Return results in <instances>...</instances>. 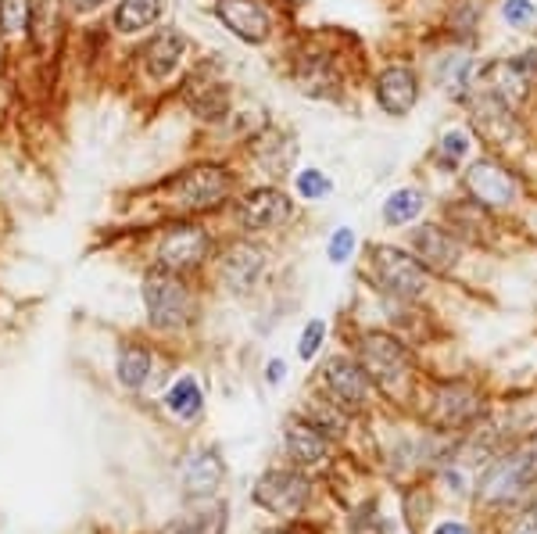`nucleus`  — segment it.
Wrapping results in <instances>:
<instances>
[{"label": "nucleus", "mask_w": 537, "mask_h": 534, "mask_svg": "<svg viewBox=\"0 0 537 534\" xmlns=\"http://www.w3.org/2000/svg\"><path fill=\"white\" fill-rule=\"evenodd\" d=\"M354 359L362 363V370L370 373L373 388L391 398V402H401L412 384H416V359L409 344L391 334V330H366L354 344Z\"/></svg>", "instance_id": "f257e3e1"}, {"label": "nucleus", "mask_w": 537, "mask_h": 534, "mask_svg": "<svg viewBox=\"0 0 537 534\" xmlns=\"http://www.w3.org/2000/svg\"><path fill=\"white\" fill-rule=\"evenodd\" d=\"M537 488V444H516V449H505L498 452L480 484H477V506L491 509V513H502L516 502H523L530 491Z\"/></svg>", "instance_id": "f03ea898"}, {"label": "nucleus", "mask_w": 537, "mask_h": 534, "mask_svg": "<svg viewBox=\"0 0 537 534\" xmlns=\"http://www.w3.org/2000/svg\"><path fill=\"white\" fill-rule=\"evenodd\" d=\"M419 420L433 434H470L484 420V395L470 381H433L419 388Z\"/></svg>", "instance_id": "7ed1b4c3"}, {"label": "nucleus", "mask_w": 537, "mask_h": 534, "mask_svg": "<svg viewBox=\"0 0 537 534\" xmlns=\"http://www.w3.org/2000/svg\"><path fill=\"white\" fill-rule=\"evenodd\" d=\"M366 277L380 294L401 305H416L430 294V273L423 270V262L398 244L377 240L366 247Z\"/></svg>", "instance_id": "20e7f679"}, {"label": "nucleus", "mask_w": 537, "mask_h": 534, "mask_svg": "<svg viewBox=\"0 0 537 534\" xmlns=\"http://www.w3.org/2000/svg\"><path fill=\"white\" fill-rule=\"evenodd\" d=\"M233 184H237V176L226 165L201 161V165L175 172L165 184V198H168L165 205L183 216H201V212L222 208L233 198Z\"/></svg>", "instance_id": "39448f33"}, {"label": "nucleus", "mask_w": 537, "mask_h": 534, "mask_svg": "<svg viewBox=\"0 0 537 534\" xmlns=\"http://www.w3.org/2000/svg\"><path fill=\"white\" fill-rule=\"evenodd\" d=\"M463 194L480 201L484 208L505 216L512 208H519V201L526 198V184H523V176L512 161L498 158V154H480L466 165L463 172Z\"/></svg>", "instance_id": "423d86ee"}, {"label": "nucleus", "mask_w": 537, "mask_h": 534, "mask_svg": "<svg viewBox=\"0 0 537 534\" xmlns=\"http://www.w3.org/2000/svg\"><path fill=\"white\" fill-rule=\"evenodd\" d=\"M140 294H144L147 323H151L154 330H165V334L183 330V326H191L194 316H198V298H194L191 284L179 277V273L158 270V265H154V270H147Z\"/></svg>", "instance_id": "0eeeda50"}, {"label": "nucleus", "mask_w": 537, "mask_h": 534, "mask_svg": "<svg viewBox=\"0 0 537 534\" xmlns=\"http://www.w3.org/2000/svg\"><path fill=\"white\" fill-rule=\"evenodd\" d=\"M212 258V233L194 223V219H179L161 230L158 247H154V265L168 273H194Z\"/></svg>", "instance_id": "6e6552de"}, {"label": "nucleus", "mask_w": 537, "mask_h": 534, "mask_svg": "<svg viewBox=\"0 0 537 534\" xmlns=\"http://www.w3.org/2000/svg\"><path fill=\"white\" fill-rule=\"evenodd\" d=\"M254 506L276 516H298L312 499V477L301 467H273L254 481Z\"/></svg>", "instance_id": "1a4fd4ad"}, {"label": "nucleus", "mask_w": 537, "mask_h": 534, "mask_svg": "<svg viewBox=\"0 0 537 534\" xmlns=\"http://www.w3.org/2000/svg\"><path fill=\"white\" fill-rule=\"evenodd\" d=\"M409 251L423 262L430 277H455L466 262V244L444 223H423L409 230Z\"/></svg>", "instance_id": "9d476101"}, {"label": "nucleus", "mask_w": 537, "mask_h": 534, "mask_svg": "<svg viewBox=\"0 0 537 534\" xmlns=\"http://www.w3.org/2000/svg\"><path fill=\"white\" fill-rule=\"evenodd\" d=\"M319 384H323V391L340 405V409H347L351 416H358V412H366L370 409V398H373V381H370V373L362 370V363L354 359V355H333V359H326L323 363V370H319Z\"/></svg>", "instance_id": "9b49d317"}, {"label": "nucleus", "mask_w": 537, "mask_h": 534, "mask_svg": "<svg viewBox=\"0 0 537 534\" xmlns=\"http://www.w3.org/2000/svg\"><path fill=\"white\" fill-rule=\"evenodd\" d=\"M419 94H423V82L409 61H391L373 79V98H377L380 112L391 119H405L419 105Z\"/></svg>", "instance_id": "f8f14e48"}, {"label": "nucleus", "mask_w": 537, "mask_h": 534, "mask_svg": "<svg viewBox=\"0 0 537 534\" xmlns=\"http://www.w3.org/2000/svg\"><path fill=\"white\" fill-rule=\"evenodd\" d=\"M294 216V201L280 187H251L237 201V223L247 233H268L280 230Z\"/></svg>", "instance_id": "ddd939ff"}, {"label": "nucleus", "mask_w": 537, "mask_h": 534, "mask_svg": "<svg viewBox=\"0 0 537 534\" xmlns=\"http://www.w3.org/2000/svg\"><path fill=\"white\" fill-rule=\"evenodd\" d=\"M444 226L452 230L466 247L473 244V247H491L494 244V237L502 233L498 226H502V216L498 212H491V208H484L480 201H473V198H459V201H448L444 205Z\"/></svg>", "instance_id": "4468645a"}, {"label": "nucleus", "mask_w": 537, "mask_h": 534, "mask_svg": "<svg viewBox=\"0 0 537 534\" xmlns=\"http://www.w3.org/2000/svg\"><path fill=\"white\" fill-rule=\"evenodd\" d=\"M215 19L244 43H265L273 36V12L265 0H215Z\"/></svg>", "instance_id": "2eb2a0df"}, {"label": "nucleus", "mask_w": 537, "mask_h": 534, "mask_svg": "<svg viewBox=\"0 0 537 534\" xmlns=\"http://www.w3.org/2000/svg\"><path fill=\"white\" fill-rule=\"evenodd\" d=\"M284 444H287V456L294 459V467H301V470H319L333 456V441L298 412L284 420Z\"/></svg>", "instance_id": "dca6fc26"}, {"label": "nucleus", "mask_w": 537, "mask_h": 534, "mask_svg": "<svg viewBox=\"0 0 537 534\" xmlns=\"http://www.w3.org/2000/svg\"><path fill=\"white\" fill-rule=\"evenodd\" d=\"M265 273V251L251 240H233L226 244V251L219 255V277L233 294H247L254 291V284Z\"/></svg>", "instance_id": "f3484780"}, {"label": "nucleus", "mask_w": 537, "mask_h": 534, "mask_svg": "<svg viewBox=\"0 0 537 534\" xmlns=\"http://www.w3.org/2000/svg\"><path fill=\"white\" fill-rule=\"evenodd\" d=\"M477 75H480V65L466 47H452L433 61V82L459 105H466L470 94L477 90Z\"/></svg>", "instance_id": "a211bd4d"}, {"label": "nucleus", "mask_w": 537, "mask_h": 534, "mask_svg": "<svg viewBox=\"0 0 537 534\" xmlns=\"http://www.w3.org/2000/svg\"><path fill=\"white\" fill-rule=\"evenodd\" d=\"M222 477H226V463H222V456L212 449H194L187 459H183V467H179V481H183V491L191 495V499H212L219 488H222Z\"/></svg>", "instance_id": "6ab92c4d"}, {"label": "nucleus", "mask_w": 537, "mask_h": 534, "mask_svg": "<svg viewBox=\"0 0 537 534\" xmlns=\"http://www.w3.org/2000/svg\"><path fill=\"white\" fill-rule=\"evenodd\" d=\"M294 82L301 94H312V98H337L340 94V65L333 54L326 51H305L298 61H294Z\"/></svg>", "instance_id": "aec40b11"}, {"label": "nucleus", "mask_w": 537, "mask_h": 534, "mask_svg": "<svg viewBox=\"0 0 537 534\" xmlns=\"http://www.w3.org/2000/svg\"><path fill=\"white\" fill-rule=\"evenodd\" d=\"M187 105H191V112H194L198 119L215 122V119H226V112H230V94H226L222 79H215V75H208V68H201V72H194V75L187 79Z\"/></svg>", "instance_id": "412c9836"}, {"label": "nucleus", "mask_w": 537, "mask_h": 534, "mask_svg": "<svg viewBox=\"0 0 537 534\" xmlns=\"http://www.w3.org/2000/svg\"><path fill=\"white\" fill-rule=\"evenodd\" d=\"M187 51H191V40L179 33V29L158 33V36L144 47V68H147V75H151V79H168L179 65H183Z\"/></svg>", "instance_id": "4be33fe9"}, {"label": "nucleus", "mask_w": 537, "mask_h": 534, "mask_svg": "<svg viewBox=\"0 0 537 534\" xmlns=\"http://www.w3.org/2000/svg\"><path fill=\"white\" fill-rule=\"evenodd\" d=\"M298 416H305V420H308L315 430H323L330 441L344 437V434H347V427H351V412H347V409H340L326 391H323V395H308V398H301Z\"/></svg>", "instance_id": "5701e85b"}, {"label": "nucleus", "mask_w": 537, "mask_h": 534, "mask_svg": "<svg viewBox=\"0 0 537 534\" xmlns=\"http://www.w3.org/2000/svg\"><path fill=\"white\" fill-rule=\"evenodd\" d=\"M470 154H473V130H466V126H448V130L440 133V140L433 144L430 161H433L440 172H459Z\"/></svg>", "instance_id": "b1692460"}, {"label": "nucleus", "mask_w": 537, "mask_h": 534, "mask_svg": "<svg viewBox=\"0 0 537 534\" xmlns=\"http://www.w3.org/2000/svg\"><path fill=\"white\" fill-rule=\"evenodd\" d=\"M115 377H119V384H122L126 391H140V388L151 381V351H147V344H140V341L119 344Z\"/></svg>", "instance_id": "393cba45"}, {"label": "nucleus", "mask_w": 537, "mask_h": 534, "mask_svg": "<svg viewBox=\"0 0 537 534\" xmlns=\"http://www.w3.org/2000/svg\"><path fill=\"white\" fill-rule=\"evenodd\" d=\"M423 208H426V191H419V187H398L384 201V223L394 226V230L409 226V223H416L423 216Z\"/></svg>", "instance_id": "a878e982"}, {"label": "nucleus", "mask_w": 537, "mask_h": 534, "mask_svg": "<svg viewBox=\"0 0 537 534\" xmlns=\"http://www.w3.org/2000/svg\"><path fill=\"white\" fill-rule=\"evenodd\" d=\"M165 409L179 420H198L201 409H205V395H201V384L194 377H179L168 395H165Z\"/></svg>", "instance_id": "bb28decb"}, {"label": "nucleus", "mask_w": 537, "mask_h": 534, "mask_svg": "<svg viewBox=\"0 0 537 534\" xmlns=\"http://www.w3.org/2000/svg\"><path fill=\"white\" fill-rule=\"evenodd\" d=\"M161 19V0H119L115 8V29L119 33H140Z\"/></svg>", "instance_id": "cd10ccee"}, {"label": "nucleus", "mask_w": 537, "mask_h": 534, "mask_svg": "<svg viewBox=\"0 0 537 534\" xmlns=\"http://www.w3.org/2000/svg\"><path fill=\"white\" fill-rule=\"evenodd\" d=\"M29 26V0H0V29L8 36L26 33Z\"/></svg>", "instance_id": "c85d7f7f"}, {"label": "nucleus", "mask_w": 537, "mask_h": 534, "mask_svg": "<svg viewBox=\"0 0 537 534\" xmlns=\"http://www.w3.org/2000/svg\"><path fill=\"white\" fill-rule=\"evenodd\" d=\"M333 191V184H330V176L323 172V169H305V172H298V194L305 198V201H319V198H326Z\"/></svg>", "instance_id": "c756f323"}, {"label": "nucleus", "mask_w": 537, "mask_h": 534, "mask_svg": "<svg viewBox=\"0 0 537 534\" xmlns=\"http://www.w3.org/2000/svg\"><path fill=\"white\" fill-rule=\"evenodd\" d=\"M354 247H358V237H354V230H351V226H340V230L330 237V244H326V255H330V262H333V265H344V262H351Z\"/></svg>", "instance_id": "7c9ffc66"}, {"label": "nucleus", "mask_w": 537, "mask_h": 534, "mask_svg": "<svg viewBox=\"0 0 537 534\" xmlns=\"http://www.w3.org/2000/svg\"><path fill=\"white\" fill-rule=\"evenodd\" d=\"M351 534H387V523H384V516L373 502L351 516Z\"/></svg>", "instance_id": "2f4dec72"}, {"label": "nucleus", "mask_w": 537, "mask_h": 534, "mask_svg": "<svg viewBox=\"0 0 537 534\" xmlns=\"http://www.w3.org/2000/svg\"><path fill=\"white\" fill-rule=\"evenodd\" d=\"M323 337H326V323L323 319H312L305 330H301V341H298V355L305 363H312L315 355H319V348H323Z\"/></svg>", "instance_id": "473e14b6"}, {"label": "nucleus", "mask_w": 537, "mask_h": 534, "mask_svg": "<svg viewBox=\"0 0 537 534\" xmlns=\"http://www.w3.org/2000/svg\"><path fill=\"white\" fill-rule=\"evenodd\" d=\"M502 15H505V22H509V26L523 29L526 22H533V19H537V8L530 4V0H505V4H502Z\"/></svg>", "instance_id": "72a5a7b5"}, {"label": "nucleus", "mask_w": 537, "mask_h": 534, "mask_svg": "<svg viewBox=\"0 0 537 534\" xmlns=\"http://www.w3.org/2000/svg\"><path fill=\"white\" fill-rule=\"evenodd\" d=\"M505 534H537V499L526 502V506L512 516V523L505 527Z\"/></svg>", "instance_id": "f704fd0d"}, {"label": "nucleus", "mask_w": 537, "mask_h": 534, "mask_svg": "<svg viewBox=\"0 0 537 534\" xmlns=\"http://www.w3.org/2000/svg\"><path fill=\"white\" fill-rule=\"evenodd\" d=\"M433 534H473V527L463 523V520H440V523L433 527Z\"/></svg>", "instance_id": "c9c22d12"}, {"label": "nucleus", "mask_w": 537, "mask_h": 534, "mask_svg": "<svg viewBox=\"0 0 537 534\" xmlns=\"http://www.w3.org/2000/svg\"><path fill=\"white\" fill-rule=\"evenodd\" d=\"M284 373H287L284 359H273V363H268V373H265V381H268V384H280V381H284Z\"/></svg>", "instance_id": "e433bc0d"}, {"label": "nucleus", "mask_w": 537, "mask_h": 534, "mask_svg": "<svg viewBox=\"0 0 537 534\" xmlns=\"http://www.w3.org/2000/svg\"><path fill=\"white\" fill-rule=\"evenodd\" d=\"M72 4H75L79 12H90V8H97V4H105V0H72Z\"/></svg>", "instance_id": "4c0bfd02"}]
</instances>
